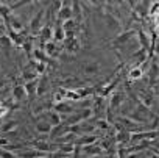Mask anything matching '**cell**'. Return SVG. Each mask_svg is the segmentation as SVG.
Here are the masks:
<instances>
[{
  "label": "cell",
  "mask_w": 159,
  "mask_h": 158,
  "mask_svg": "<svg viewBox=\"0 0 159 158\" xmlns=\"http://www.w3.org/2000/svg\"><path fill=\"white\" fill-rule=\"evenodd\" d=\"M105 24H106L108 30H111V31H120V21L112 13H106L105 14Z\"/></svg>",
  "instance_id": "6da1fadb"
},
{
  "label": "cell",
  "mask_w": 159,
  "mask_h": 158,
  "mask_svg": "<svg viewBox=\"0 0 159 158\" xmlns=\"http://www.w3.org/2000/svg\"><path fill=\"white\" fill-rule=\"evenodd\" d=\"M41 119H45L52 127H56V125H59V124H61L62 116H61V114H58V113L53 110V111H47L45 114H42V116H41Z\"/></svg>",
  "instance_id": "7a4b0ae2"
},
{
  "label": "cell",
  "mask_w": 159,
  "mask_h": 158,
  "mask_svg": "<svg viewBox=\"0 0 159 158\" xmlns=\"http://www.w3.org/2000/svg\"><path fill=\"white\" fill-rule=\"evenodd\" d=\"M100 70H102V64L98 61H88L83 66V72L86 75H97V74H100Z\"/></svg>",
  "instance_id": "3957f363"
},
{
  "label": "cell",
  "mask_w": 159,
  "mask_h": 158,
  "mask_svg": "<svg viewBox=\"0 0 159 158\" xmlns=\"http://www.w3.org/2000/svg\"><path fill=\"white\" fill-rule=\"evenodd\" d=\"M72 16H73V13H72V7L62 2V8H61V11L58 13V21L64 24V22L70 21V19H72Z\"/></svg>",
  "instance_id": "277c9868"
},
{
  "label": "cell",
  "mask_w": 159,
  "mask_h": 158,
  "mask_svg": "<svg viewBox=\"0 0 159 158\" xmlns=\"http://www.w3.org/2000/svg\"><path fill=\"white\" fill-rule=\"evenodd\" d=\"M16 156H19V158H44V156H47V153L39 152L36 149H27V150H22V152L16 153Z\"/></svg>",
  "instance_id": "5b68a950"
},
{
  "label": "cell",
  "mask_w": 159,
  "mask_h": 158,
  "mask_svg": "<svg viewBox=\"0 0 159 158\" xmlns=\"http://www.w3.org/2000/svg\"><path fill=\"white\" fill-rule=\"evenodd\" d=\"M97 141H98V136H95V135H83L81 138H76L75 144H76V146H81V147H84V146L95 144Z\"/></svg>",
  "instance_id": "8992f818"
},
{
  "label": "cell",
  "mask_w": 159,
  "mask_h": 158,
  "mask_svg": "<svg viewBox=\"0 0 159 158\" xmlns=\"http://www.w3.org/2000/svg\"><path fill=\"white\" fill-rule=\"evenodd\" d=\"M27 97H28V94H27V91H25V86H22V85L13 86V99H14L16 102H22V100H25Z\"/></svg>",
  "instance_id": "52a82bcc"
},
{
  "label": "cell",
  "mask_w": 159,
  "mask_h": 158,
  "mask_svg": "<svg viewBox=\"0 0 159 158\" xmlns=\"http://www.w3.org/2000/svg\"><path fill=\"white\" fill-rule=\"evenodd\" d=\"M67 132H70V127L66 125V124H59V125H56V127L52 128L50 136H52V139H58V138H61L62 135H66Z\"/></svg>",
  "instance_id": "ba28073f"
},
{
  "label": "cell",
  "mask_w": 159,
  "mask_h": 158,
  "mask_svg": "<svg viewBox=\"0 0 159 158\" xmlns=\"http://www.w3.org/2000/svg\"><path fill=\"white\" fill-rule=\"evenodd\" d=\"M42 16H44V10H39V11H38V14H36V16L30 21V30H31L33 33H36L38 30H42V27H41Z\"/></svg>",
  "instance_id": "9c48e42d"
},
{
  "label": "cell",
  "mask_w": 159,
  "mask_h": 158,
  "mask_svg": "<svg viewBox=\"0 0 159 158\" xmlns=\"http://www.w3.org/2000/svg\"><path fill=\"white\" fill-rule=\"evenodd\" d=\"M7 22H8V27H10V31H14V33H20L22 31V22L16 17V16H10L8 19H7Z\"/></svg>",
  "instance_id": "30bf717a"
},
{
  "label": "cell",
  "mask_w": 159,
  "mask_h": 158,
  "mask_svg": "<svg viewBox=\"0 0 159 158\" xmlns=\"http://www.w3.org/2000/svg\"><path fill=\"white\" fill-rule=\"evenodd\" d=\"M136 35V31H125V33H122L120 36H117L116 39H114V45H125L126 42H129L131 41V38Z\"/></svg>",
  "instance_id": "8fae6325"
},
{
  "label": "cell",
  "mask_w": 159,
  "mask_h": 158,
  "mask_svg": "<svg viewBox=\"0 0 159 158\" xmlns=\"http://www.w3.org/2000/svg\"><path fill=\"white\" fill-rule=\"evenodd\" d=\"M52 125L45 121V119H38V122H36V132L38 133H42V135H50V132H52Z\"/></svg>",
  "instance_id": "7c38bea8"
},
{
  "label": "cell",
  "mask_w": 159,
  "mask_h": 158,
  "mask_svg": "<svg viewBox=\"0 0 159 158\" xmlns=\"http://www.w3.org/2000/svg\"><path fill=\"white\" fill-rule=\"evenodd\" d=\"M55 111L58 113V114H70L72 111H73V105H70V103H67V102H59V103H56L55 105Z\"/></svg>",
  "instance_id": "4fadbf2b"
},
{
  "label": "cell",
  "mask_w": 159,
  "mask_h": 158,
  "mask_svg": "<svg viewBox=\"0 0 159 158\" xmlns=\"http://www.w3.org/2000/svg\"><path fill=\"white\" fill-rule=\"evenodd\" d=\"M137 39H139V44H140V49H143V50H147V52H150V45H151V42H150V39H148V36H147V33L145 31H137Z\"/></svg>",
  "instance_id": "5bb4252c"
},
{
  "label": "cell",
  "mask_w": 159,
  "mask_h": 158,
  "mask_svg": "<svg viewBox=\"0 0 159 158\" xmlns=\"http://www.w3.org/2000/svg\"><path fill=\"white\" fill-rule=\"evenodd\" d=\"M31 146H33L36 150H39V152H44V153H47V152H50V150H52V146H50V142H47V141H42V139L33 141V142H31Z\"/></svg>",
  "instance_id": "9a60e30c"
},
{
  "label": "cell",
  "mask_w": 159,
  "mask_h": 158,
  "mask_svg": "<svg viewBox=\"0 0 159 158\" xmlns=\"http://www.w3.org/2000/svg\"><path fill=\"white\" fill-rule=\"evenodd\" d=\"M44 52L48 55V56H55V55H58V45L53 42V41H48V42H45V45H44Z\"/></svg>",
  "instance_id": "2e32d148"
},
{
  "label": "cell",
  "mask_w": 159,
  "mask_h": 158,
  "mask_svg": "<svg viewBox=\"0 0 159 158\" xmlns=\"http://www.w3.org/2000/svg\"><path fill=\"white\" fill-rule=\"evenodd\" d=\"M122 102H123V94H122V93H114V94L111 96L109 107H111V108H117V107L122 105Z\"/></svg>",
  "instance_id": "e0dca14e"
},
{
  "label": "cell",
  "mask_w": 159,
  "mask_h": 158,
  "mask_svg": "<svg viewBox=\"0 0 159 158\" xmlns=\"http://www.w3.org/2000/svg\"><path fill=\"white\" fill-rule=\"evenodd\" d=\"M83 152L86 155H100L102 153V147L98 144H91V146H84Z\"/></svg>",
  "instance_id": "ac0fdd59"
},
{
  "label": "cell",
  "mask_w": 159,
  "mask_h": 158,
  "mask_svg": "<svg viewBox=\"0 0 159 158\" xmlns=\"http://www.w3.org/2000/svg\"><path fill=\"white\" fill-rule=\"evenodd\" d=\"M24 86H25V91H27L28 96H38V94H36V93H38V82H36V80L27 82Z\"/></svg>",
  "instance_id": "d6986e66"
},
{
  "label": "cell",
  "mask_w": 159,
  "mask_h": 158,
  "mask_svg": "<svg viewBox=\"0 0 159 158\" xmlns=\"http://www.w3.org/2000/svg\"><path fill=\"white\" fill-rule=\"evenodd\" d=\"M157 132H143V133H136L133 135V141H137V139H151V138H156Z\"/></svg>",
  "instance_id": "ffe728a7"
},
{
  "label": "cell",
  "mask_w": 159,
  "mask_h": 158,
  "mask_svg": "<svg viewBox=\"0 0 159 158\" xmlns=\"http://www.w3.org/2000/svg\"><path fill=\"white\" fill-rule=\"evenodd\" d=\"M47 89H48V82H47V78L45 77H42L41 80L38 82V96H44L45 93H47Z\"/></svg>",
  "instance_id": "44dd1931"
},
{
  "label": "cell",
  "mask_w": 159,
  "mask_h": 158,
  "mask_svg": "<svg viewBox=\"0 0 159 158\" xmlns=\"http://www.w3.org/2000/svg\"><path fill=\"white\" fill-rule=\"evenodd\" d=\"M17 127V121H8L7 124L0 125V133H10L11 130H14Z\"/></svg>",
  "instance_id": "7402d4cb"
},
{
  "label": "cell",
  "mask_w": 159,
  "mask_h": 158,
  "mask_svg": "<svg viewBox=\"0 0 159 158\" xmlns=\"http://www.w3.org/2000/svg\"><path fill=\"white\" fill-rule=\"evenodd\" d=\"M41 36H42V39L44 41H50V38L53 36V28L50 27V25H45V27H42V30H41Z\"/></svg>",
  "instance_id": "603a6c76"
},
{
  "label": "cell",
  "mask_w": 159,
  "mask_h": 158,
  "mask_svg": "<svg viewBox=\"0 0 159 158\" xmlns=\"http://www.w3.org/2000/svg\"><path fill=\"white\" fill-rule=\"evenodd\" d=\"M53 38H55V41H62V39H66V31H64V28H62L61 25H58V27L53 30Z\"/></svg>",
  "instance_id": "cb8c5ba5"
},
{
  "label": "cell",
  "mask_w": 159,
  "mask_h": 158,
  "mask_svg": "<svg viewBox=\"0 0 159 158\" xmlns=\"http://www.w3.org/2000/svg\"><path fill=\"white\" fill-rule=\"evenodd\" d=\"M142 67L140 66H136V67H133L131 70H129V78L131 80H137V78H140L142 77Z\"/></svg>",
  "instance_id": "d4e9b609"
},
{
  "label": "cell",
  "mask_w": 159,
  "mask_h": 158,
  "mask_svg": "<svg viewBox=\"0 0 159 158\" xmlns=\"http://www.w3.org/2000/svg\"><path fill=\"white\" fill-rule=\"evenodd\" d=\"M0 158H17V156L11 150H8L5 147H0Z\"/></svg>",
  "instance_id": "484cf974"
},
{
  "label": "cell",
  "mask_w": 159,
  "mask_h": 158,
  "mask_svg": "<svg viewBox=\"0 0 159 158\" xmlns=\"http://www.w3.org/2000/svg\"><path fill=\"white\" fill-rule=\"evenodd\" d=\"M157 75H159V66L154 63V64H151V69H150V78H151V82L156 80Z\"/></svg>",
  "instance_id": "4316f807"
},
{
  "label": "cell",
  "mask_w": 159,
  "mask_h": 158,
  "mask_svg": "<svg viewBox=\"0 0 159 158\" xmlns=\"http://www.w3.org/2000/svg\"><path fill=\"white\" fill-rule=\"evenodd\" d=\"M95 127L100 128V130H108V128H109V122H108L106 119H98V121L95 122Z\"/></svg>",
  "instance_id": "83f0119b"
},
{
  "label": "cell",
  "mask_w": 159,
  "mask_h": 158,
  "mask_svg": "<svg viewBox=\"0 0 159 158\" xmlns=\"http://www.w3.org/2000/svg\"><path fill=\"white\" fill-rule=\"evenodd\" d=\"M128 139H129V135H128L126 132H120V133L117 135V138H116L117 142H125V141H128Z\"/></svg>",
  "instance_id": "f1b7e54d"
},
{
  "label": "cell",
  "mask_w": 159,
  "mask_h": 158,
  "mask_svg": "<svg viewBox=\"0 0 159 158\" xmlns=\"http://www.w3.org/2000/svg\"><path fill=\"white\" fill-rule=\"evenodd\" d=\"M0 44H2V45H7V47H11V45H13L10 36H7V35H2V36H0Z\"/></svg>",
  "instance_id": "f546056e"
},
{
  "label": "cell",
  "mask_w": 159,
  "mask_h": 158,
  "mask_svg": "<svg viewBox=\"0 0 159 158\" xmlns=\"http://www.w3.org/2000/svg\"><path fill=\"white\" fill-rule=\"evenodd\" d=\"M22 47H24V50H25L27 53L33 52V44H31V41H25V42L22 44Z\"/></svg>",
  "instance_id": "4dcf8cb0"
},
{
  "label": "cell",
  "mask_w": 159,
  "mask_h": 158,
  "mask_svg": "<svg viewBox=\"0 0 159 158\" xmlns=\"http://www.w3.org/2000/svg\"><path fill=\"white\" fill-rule=\"evenodd\" d=\"M8 113V107H5V103H0V119Z\"/></svg>",
  "instance_id": "1f68e13d"
},
{
  "label": "cell",
  "mask_w": 159,
  "mask_h": 158,
  "mask_svg": "<svg viewBox=\"0 0 159 158\" xmlns=\"http://www.w3.org/2000/svg\"><path fill=\"white\" fill-rule=\"evenodd\" d=\"M154 55H159V41L154 42Z\"/></svg>",
  "instance_id": "d6a6232c"
},
{
  "label": "cell",
  "mask_w": 159,
  "mask_h": 158,
  "mask_svg": "<svg viewBox=\"0 0 159 158\" xmlns=\"http://www.w3.org/2000/svg\"><path fill=\"white\" fill-rule=\"evenodd\" d=\"M106 158H119V156H117V153H116V152H109V153L106 155Z\"/></svg>",
  "instance_id": "836d02e7"
},
{
  "label": "cell",
  "mask_w": 159,
  "mask_h": 158,
  "mask_svg": "<svg viewBox=\"0 0 159 158\" xmlns=\"http://www.w3.org/2000/svg\"><path fill=\"white\" fill-rule=\"evenodd\" d=\"M151 158H159V155H157V153H153V155H151Z\"/></svg>",
  "instance_id": "e575fe53"
},
{
  "label": "cell",
  "mask_w": 159,
  "mask_h": 158,
  "mask_svg": "<svg viewBox=\"0 0 159 158\" xmlns=\"http://www.w3.org/2000/svg\"><path fill=\"white\" fill-rule=\"evenodd\" d=\"M44 158H53V156H52V155H47V156H44Z\"/></svg>",
  "instance_id": "d590c367"
}]
</instances>
